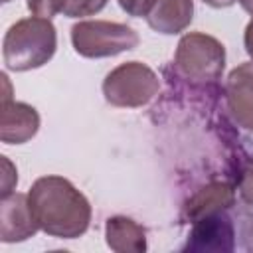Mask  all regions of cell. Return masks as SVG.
Masks as SVG:
<instances>
[{"label":"cell","instance_id":"obj_1","mask_svg":"<svg viewBox=\"0 0 253 253\" xmlns=\"http://www.w3.org/2000/svg\"><path fill=\"white\" fill-rule=\"evenodd\" d=\"M28 200L40 229L51 237L75 239L89 229L91 204L67 178H38L28 192Z\"/></svg>","mask_w":253,"mask_h":253},{"label":"cell","instance_id":"obj_2","mask_svg":"<svg viewBox=\"0 0 253 253\" xmlns=\"http://www.w3.org/2000/svg\"><path fill=\"white\" fill-rule=\"evenodd\" d=\"M57 47L55 26L47 18L32 16L12 24L2 42L4 63L10 71H30L45 65Z\"/></svg>","mask_w":253,"mask_h":253},{"label":"cell","instance_id":"obj_3","mask_svg":"<svg viewBox=\"0 0 253 253\" xmlns=\"http://www.w3.org/2000/svg\"><path fill=\"white\" fill-rule=\"evenodd\" d=\"M176 71L194 83H213L225 67V47L213 36L190 32L180 38L174 53Z\"/></svg>","mask_w":253,"mask_h":253},{"label":"cell","instance_id":"obj_4","mask_svg":"<svg viewBox=\"0 0 253 253\" xmlns=\"http://www.w3.org/2000/svg\"><path fill=\"white\" fill-rule=\"evenodd\" d=\"M160 89L158 75L140 61H126L107 73L103 81L105 101L121 109H136L150 103Z\"/></svg>","mask_w":253,"mask_h":253},{"label":"cell","instance_id":"obj_5","mask_svg":"<svg viewBox=\"0 0 253 253\" xmlns=\"http://www.w3.org/2000/svg\"><path fill=\"white\" fill-rule=\"evenodd\" d=\"M71 43L75 51L89 59L113 57L138 45V34L119 22L85 20L71 28Z\"/></svg>","mask_w":253,"mask_h":253},{"label":"cell","instance_id":"obj_6","mask_svg":"<svg viewBox=\"0 0 253 253\" xmlns=\"http://www.w3.org/2000/svg\"><path fill=\"white\" fill-rule=\"evenodd\" d=\"M235 225L225 211H217L192 221V231L184 251H233Z\"/></svg>","mask_w":253,"mask_h":253},{"label":"cell","instance_id":"obj_7","mask_svg":"<svg viewBox=\"0 0 253 253\" xmlns=\"http://www.w3.org/2000/svg\"><path fill=\"white\" fill-rule=\"evenodd\" d=\"M40 229L28 194H6L0 200V239L4 243L24 241Z\"/></svg>","mask_w":253,"mask_h":253},{"label":"cell","instance_id":"obj_8","mask_svg":"<svg viewBox=\"0 0 253 253\" xmlns=\"http://www.w3.org/2000/svg\"><path fill=\"white\" fill-rule=\"evenodd\" d=\"M225 101L233 121L253 132V59L231 69L225 81Z\"/></svg>","mask_w":253,"mask_h":253},{"label":"cell","instance_id":"obj_9","mask_svg":"<svg viewBox=\"0 0 253 253\" xmlns=\"http://www.w3.org/2000/svg\"><path fill=\"white\" fill-rule=\"evenodd\" d=\"M38 128L40 115L32 105L14 101L12 95H2L0 140L4 144H24L36 136Z\"/></svg>","mask_w":253,"mask_h":253},{"label":"cell","instance_id":"obj_10","mask_svg":"<svg viewBox=\"0 0 253 253\" xmlns=\"http://www.w3.org/2000/svg\"><path fill=\"white\" fill-rule=\"evenodd\" d=\"M235 206V190L227 182H210L202 186L198 192H194L184 208H182V219L192 223L200 217L225 211Z\"/></svg>","mask_w":253,"mask_h":253},{"label":"cell","instance_id":"obj_11","mask_svg":"<svg viewBox=\"0 0 253 253\" xmlns=\"http://www.w3.org/2000/svg\"><path fill=\"white\" fill-rule=\"evenodd\" d=\"M194 18L192 0H156L150 12L146 14L148 26L158 34H180L184 32Z\"/></svg>","mask_w":253,"mask_h":253},{"label":"cell","instance_id":"obj_12","mask_svg":"<svg viewBox=\"0 0 253 253\" xmlns=\"http://www.w3.org/2000/svg\"><path fill=\"white\" fill-rule=\"evenodd\" d=\"M107 245L117 253H142L146 251V231L140 223L126 215H115L105 225Z\"/></svg>","mask_w":253,"mask_h":253},{"label":"cell","instance_id":"obj_13","mask_svg":"<svg viewBox=\"0 0 253 253\" xmlns=\"http://www.w3.org/2000/svg\"><path fill=\"white\" fill-rule=\"evenodd\" d=\"M109 0H67L65 8H63V16L67 18H85V16H93L99 14Z\"/></svg>","mask_w":253,"mask_h":253},{"label":"cell","instance_id":"obj_14","mask_svg":"<svg viewBox=\"0 0 253 253\" xmlns=\"http://www.w3.org/2000/svg\"><path fill=\"white\" fill-rule=\"evenodd\" d=\"M67 0H28V10L34 16L51 20L55 14H63Z\"/></svg>","mask_w":253,"mask_h":253},{"label":"cell","instance_id":"obj_15","mask_svg":"<svg viewBox=\"0 0 253 253\" xmlns=\"http://www.w3.org/2000/svg\"><path fill=\"white\" fill-rule=\"evenodd\" d=\"M119 6L128 14V16H134V18H146V14L150 12V8L154 6L156 0H117Z\"/></svg>","mask_w":253,"mask_h":253},{"label":"cell","instance_id":"obj_16","mask_svg":"<svg viewBox=\"0 0 253 253\" xmlns=\"http://www.w3.org/2000/svg\"><path fill=\"white\" fill-rule=\"evenodd\" d=\"M2 168H4V176H2V196L12 194V188L18 182V172L16 168L10 164V160L6 156H2Z\"/></svg>","mask_w":253,"mask_h":253},{"label":"cell","instance_id":"obj_17","mask_svg":"<svg viewBox=\"0 0 253 253\" xmlns=\"http://www.w3.org/2000/svg\"><path fill=\"white\" fill-rule=\"evenodd\" d=\"M237 190H239L241 200H243L247 206H253V168L247 170V172L241 176V180H239V184H237Z\"/></svg>","mask_w":253,"mask_h":253},{"label":"cell","instance_id":"obj_18","mask_svg":"<svg viewBox=\"0 0 253 253\" xmlns=\"http://www.w3.org/2000/svg\"><path fill=\"white\" fill-rule=\"evenodd\" d=\"M243 43H245V51L249 53V57L253 59V18L245 28V36H243Z\"/></svg>","mask_w":253,"mask_h":253},{"label":"cell","instance_id":"obj_19","mask_svg":"<svg viewBox=\"0 0 253 253\" xmlns=\"http://www.w3.org/2000/svg\"><path fill=\"white\" fill-rule=\"evenodd\" d=\"M202 2H206V4L211 6V8H227V6L235 4L237 0H202Z\"/></svg>","mask_w":253,"mask_h":253},{"label":"cell","instance_id":"obj_20","mask_svg":"<svg viewBox=\"0 0 253 253\" xmlns=\"http://www.w3.org/2000/svg\"><path fill=\"white\" fill-rule=\"evenodd\" d=\"M239 4L243 6L245 12H249V14L253 16V0H239Z\"/></svg>","mask_w":253,"mask_h":253},{"label":"cell","instance_id":"obj_21","mask_svg":"<svg viewBox=\"0 0 253 253\" xmlns=\"http://www.w3.org/2000/svg\"><path fill=\"white\" fill-rule=\"evenodd\" d=\"M2 2H10V0H2Z\"/></svg>","mask_w":253,"mask_h":253}]
</instances>
